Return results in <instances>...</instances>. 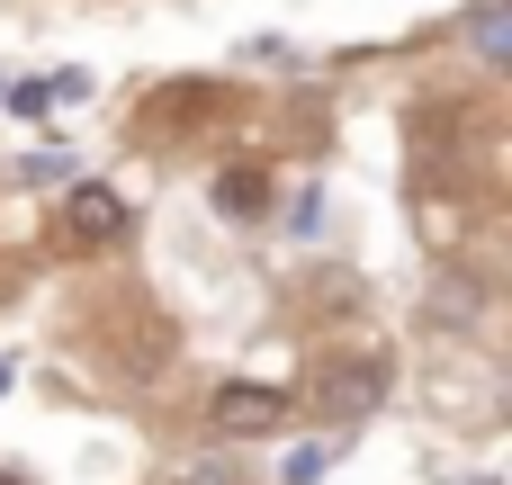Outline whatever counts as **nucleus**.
<instances>
[{"label": "nucleus", "mask_w": 512, "mask_h": 485, "mask_svg": "<svg viewBox=\"0 0 512 485\" xmlns=\"http://www.w3.org/2000/svg\"><path fill=\"white\" fill-rule=\"evenodd\" d=\"M378 396H387V360H342V369H324V387H315V405L324 414H378Z\"/></svg>", "instance_id": "obj_1"}, {"label": "nucleus", "mask_w": 512, "mask_h": 485, "mask_svg": "<svg viewBox=\"0 0 512 485\" xmlns=\"http://www.w3.org/2000/svg\"><path fill=\"white\" fill-rule=\"evenodd\" d=\"M63 225H72L81 243H117V234H126V198L99 189V180H81V189L63 198Z\"/></svg>", "instance_id": "obj_2"}, {"label": "nucleus", "mask_w": 512, "mask_h": 485, "mask_svg": "<svg viewBox=\"0 0 512 485\" xmlns=\"http://www.w3.org/2000/svg\"><path fill=\"white\" fill-rule=\"evenodd\" d=\"M279 414H288V396H279V387H252V378L216 387V432H270Z\"/></svg>", "instance_id": "obj_3"}, {"label": "nucleus", "mask_w": 512, "mask_h": 485, "mask_svg": "<svg viewBox=\"0 0 512 485\" xmlns=\"http://www.w3.org/2000/svg\"><path fill=\"white\" fill-rule=\"evenodd\" d=\"M261 198H270L261 171H225V180H216V207H225V216H261Z\"/></svg>", "instance_id": "obj_4"}, {"label": "nucleus", "mask_w": 512, "mask_h": 485, "mask_svg": "<svg viewBox=\"0 0 512 485\" xmlns=\"http://www.w3.org/2000/svg\"><path fill=\"white\" fill-rule=\"evenodd\" d=\"M432 315H450V324H468V315H477V288H468V279H450V288H432Z\"/></svg>", "instance_id": "obj_5"}, {"label": "nucleus", "mask_w": 512, "mask_h": 485, "mask_svg": "<svg viewBox=\"0 0 512 485\" xmlns=\"http://www.w3.org/2000/svg\"><path fill=\"white\" fill-rule=\"evenodd\" d=\"M72 99H90V72H54L45 81V108H72Z\"/></svg>", "instance_id": "obj_6"}, {"label": "nucleus", "mask_w": 512, "mask_h": 485, "mask_svg": "<svg viewBox=\"0 0 512 485\" xmlns=\"http://www.w3.org/2000/svg\"><path fill=\"white\" fill-rule=\"evenodd\" d=\"M477 45H486V63H504V9H477Z\"/></svg>", "instance_id": "obj_7"}, {"label": "nucleus", "mask_w": 512, "mask_h": 485, "mask_svg": "<svg viewBox=\"0 0 512 485\" xmlns=\"http://www.w3.org/2000/svg\"><path fill=\"white\" fill-rule=\"evenodd\" d=\"M180 485H234V450H225V459H207V468H180Z\"/></svg>", "instance_id": "obj_8"}, {"label": "nucleus", "mask_w": 512, "mask_h": 485, "mask_svg": "<svg viewBox=\"0 0 512 485\" xmlns=\"http://www.w3.org/2000/svg\"><path fill=\"white\" fill-rule=\"evenodd\" d=\"M324 477V450H288V485H315Z\"/></svg>", "instance_id": "obj_9"}, {"label": "nucleus", "mask_w": 512, "mask_h": 485, "mask_svg": "<svg viewBox=\"0 0 512 485\" xmlns=\"http://www.w3.org/2000/svg\"><path fill=\"white\" fill-rule=\"evenodd\" d=\"M9 378H18V360H9V351H0V396H9Z\"/></svg>", "instance_id": "obj_10"}]
</instances>
